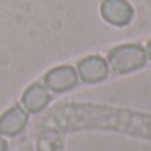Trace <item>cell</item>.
I'll return each instance as SVG.
<instances>
[{"instance_id":"cell-6","label":"cell","mask_w":151,"mask_h":151,"mask_svg":"<svg viewBox=\"0 0 151 151\" xmlns=\"http://www.w3.org/2000/svg\"><path fill=\"white\" fill-rule=\"evenodd\" d=\"M27 121H28V116H27V111L23 107H18V106L11 107L0 118V134L9 135V137L18 135L27 127Z\"/></svg>"},{"instance_id":"cell-1","label":"cell","mask_w":151,"mask_h":151,"mask_svg":"<svg viewBox=\"0 0 151 151\" xmlns=\"http://www.w3.org/2000/svg\"><path fill=\"white\" fill-rule=\"evenodd\" d=\"M56 116L65 128H102V130H118L135 137L151 139V116L132 111L111 109L104 106L90 104H72L63 106Z\"/></svg>"},{"instance_id":"cell-9","label":"cell","mask_w":151,"mask_h":151,"mask_svg":"<svg viewBox=\"0 0 151 151\" xmlns=\"http://www.w3.org/2000/svg\"><path fill=\"white\" fill-rule=\"evenodd\" d=\"M0 151H7V142L4 139H0Z\"/></svg>"},{"instance_id":"cell-5","label":"cell","mask_w":151,"mask_h":151,"mask_svg":"<svg viewBox=\"0 0 151 151\" xmlns=\"http://www.w3.org/2000/svg\"><path fill=\"white\" fill-rule=\"evenodd\" d=\"M77 76L84 83H102L109 76V63L100 56H86L77 63Z\"/></svg>"},{"instance_id":"cell-2","label":"cell","mask_w":151,"mask_h":151,"mask_svg":"<svg viewBox=\"0 0 151 151\" xmlns=\"http://www.w3.org/2000/svg\"><path fill=\"white\" fill-rule=\"evenodd\" d=\"M107 63L116 74H130L146 65V51L139 44H121L109 51Z\"/></svg>"},{"instance_id":"cell-7","label":"cell","mask_w":151,"mask_h":151,"mask_svg":"<svg viewBox=\"0 0 151 151\" xmlns=\"http://www.w3.org/2000/svg\"><path fill=\"white\" fill-rule=\"evenodd\" d=\"M49 100H51V95H49L47 88L40 83L28 86L27 91L23 93V99H21L25 109L30 111V113H40L49 104Z\"/></svg>"},{"instance_id":"cell-3","label":"cell","mask_w":151,"mask_h":151,"mask_svg":"<svg viewBox=\"0 0 151 151\" xmlns=\"http://www.w3.org/2000/svg\"><path fill=\"white\" fill-rule=\"evenodd\" d=\"M100 12L102 18L114 27H127L134 18V9L127 0H104Z\"/></svg>"},{"instance_id":"cell-4","label":"cell","mask_w":151,"mask_h":151,"mask_svg":"<svg viewBox=\"0 0 151 151\" xmlns=\"http://www.w3.org/2000/svg\"><path fill=\"white\" fill-rule=\"evenodd\" d=\"M44 83H46L47 90H51L55 93H63L77 84V72L69 65H60V67L51 69L46 74Z\"/></svg>"},{"instance_id":"cell-8","label":"cell","mask_w":151,"mask_h":151,"mask_svg":"<svg viewBox=\"0 0 151 151\" xmlns=\"http://www.w3.org/2000/svg\"><path fill=\"white\" fill-rule=\"evenodd\" d=\"M39 151H62V141L56 132L44 134L42 139H39Z\"/></svg>"},{"instance_id":"cell-10","label":"cell","mask_w":151,"mask_h":151,"mask_svg":"<svg viewBox=\"0 0 151 151\" xmlns=\"http://www.w3.org/2000/svg\"><path fill=\"white\" fill-rule=\"evenodd\" d=\"M146 55L150 56V60H151V40L148 42V49H146Z\"/></svg>"}]
</instances>
